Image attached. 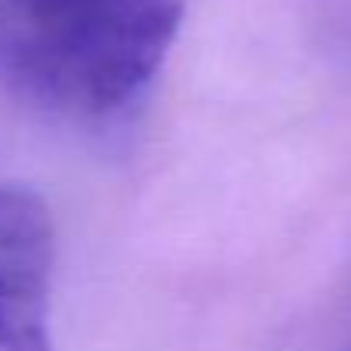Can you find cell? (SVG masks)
Masks as SVG:
<instances>
[{
  "label": "cell",
  "instance_id": "2",
  "mask_svg": "<svg viewBox=\"0 0 351 351\" xmlns=\"http://www.w3.org/2000/svg\"><path fill=\"white\" fill-rule=\"evenodd\" d=\"M56 231L25 186H0V351H52L49 286Z\"/></svg>",
  "mask_w": 351,
  "mask_h": 351
},
{
  "label": "cell",
  "instance_id": "1",
  "mask_svg": "<svg viewBox=\"0 0 351 351\" xmlns=\"http://www.w3.org/2000/svg\"><path fill=\"white\" fill-rule=\"evenodd\" d=\"M186 0H0V73L69 121H110L155 83Z\"/></svg>",
  "mask_w": 351,
  "mask_h": 351
}]
</instances>
